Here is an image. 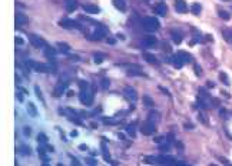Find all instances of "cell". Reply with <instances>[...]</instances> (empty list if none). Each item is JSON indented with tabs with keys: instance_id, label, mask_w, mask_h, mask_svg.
<instances>
[{
	"instance_id": "d6a6232c",
	"label": "cell",
	"mask_w": 232,
	"mask_h": 166,
	"mask_svg": "<svg viewBox=\"0 0 232 166\" xmlns=\"http://www.w3.org/2000/svg\"><path fill=\"white\" fill-rule=\"evenodd\" d=\"M87 163H89V165H96V160H93V159H87Z\"/></svg>"
},
{
	"instance_id": "2e32d148",
	"label": "cell",
	"mask_w": 232,
	"mask_h": 166,
	"mask_svg": "<svg viewBox=\"0 0 232 166\" xmlns=\"http://www.w3.org/2000/svg\"><path fill=\"white\" fill-rule=\"evenodd\" d=\"M30 40H32V43H33V45L39 46V47H40V46H45V42L42 40L40 38H36L34 34H30Z\"/></svg>"
},
{
	"instance_id": "ba28073f",
	"label": "cell",
	"mask_w": 232,
	"mask_h": 166,
	"mask_svg": "<svg viewBox=\"0 0 232 166\" xmlns=\"http://www.w3.org/2000/svg\"><path fill=\"white\" fill-rule=\"evenodd\" d=\"M155 12L159 14V16H165L166 13H168V6L165 3H159L155 6Z\"/></svg>"
},
{
	"instance_id": "d4e9b609",
	"label": "cell",
	"mask_w": 232,
	"mask_h": 166,
	"mask_svg": "<svg viewBox=\"0 0 232 166\" xmlns=\"http://www.w3.org/2000/svg\"><path fill=\"white\" fill-rule=\"evenodd\" d=\"M103 57L105 56L102 53H96L95 54V63H102L103 62Z\"/></svg>"
},
{
	"instance_id": "7402d4cb",
	"label": "cell",
	"mask_w": 232,
	"mask_h": 166,
	"mask_svg": "<svg viewBox=\"0 0 232 166\" xmlns=\"http://www.w3.org/2000/svg\"><path fill=\"white\" fill-rule=\"evenodd\" d=\"M76 0H67V3H66V7H67V10L70 12V10H75L76 9Z\"/></svg>"
},
{
	"instance_id": "484cf974",
	"label": "cell",
	"mask_w": 232,
	"mask_h": 166,
	"mask_svg": "<svg viewBox=\"0 0 232 166\" xmlns=\"http://www.w3.org/2000/svg\"><path fill=\"white\" fill-rule=\"evenodd\" d=\"M102 149H103V156H105V159H106L108 162H110V156H109V152H108V149L105 148V143H102Z\"/></svg>"
},
{
	"instance_id": "277c9868",
	"label": "cell",
	"mask_w": 232,
	"mask_h": 166,
	"mask_svg": "<svg viewBox=\"0 0 232 166\" xmlns=\"http://www.w3.org/2000/svg\"><path fill=\"white\" fill-rule=\"evenodd\" d=\"M92 100H93V93L89 90H82V93H80V102L85 105H92Z\"/></svg>"
},
{
	"instance_id": "4dcf8cb0",
	"label": "cell",
	"mask_w": 232,
	"mask_h": 166,
	"mask_svg": "<svg viewBox=\"0 0 232 166\" xmlns=\"http://www.w3.org/2000/svg\"><path fill=\"white\" fill-rule=\"evenodd\" d=\"M195 73H196V75H202V70H201V67H199L198 65L195 66Z\"/></svg>"
},
{
	"instance_id": "836d02e7",
	"label": "cell",
	"mask_w": 232,
	"mask_h": 166,
	"mask_svg": "<svg viewBox=\"0 0 232 166\" xmlns=\"http://www.w3.org/2000/svg\"><path fill=\"white\" fill-rule=\"evenodd\" d=\"M221 160H222V162H224L225 165H229V162H228V160H226V159H225V158H222V159H221Z\"/></svg>"
},
{
	"instance_id": "e0dca14e",
	"label": "cell",
	"mask_w": 232,
	"mask_h": 166,
	"mask_svg": "<svg viewBox=\"0 0 232 166\" xmlns=\"http://www.w3.org/2000/svg\"><path fill=\"white\" fill-rule=\"evenodd\" d=\"M143 57H145V60L148 63H152V65H156L158 63V59L155 57L154 54H150V53H145L143 54Z\"/></svg>"
},
{
	"instance_id": "30bf717a",
	"label": "cell",
	"mask_w": 232,
	"mask_h": 166,
	"mask_svg": "<svg viewBox=\"0 0 232 166\" xmlns=\"http://www.w3.org/2000/svg\"><path fill=\"white\" fill-rule=\"evenodd\" d=\"M125 92H126V95H128L129 97L133 100V102H136V100H138V93H136V90H135L133 87H126V89H125Z\"/></svg>"
},
{
	"instance_id": "e575fe53",
	"label": "cell",
	"mask_w": 232,
	"mask_h": 166,
	"mask_svg": "<svg viewBox=\"0 0 232 166\" xmlns=\"http://www.w3.org/2000/svg\"><path fill=\"white\" fill-rule=\"evenodd\" d=\"M145 2H149V0H145Z\"/></svg>"
},
{
	"instance_id": "603a6c76",
	"label": "cell",
	"mask_w": 232,
	"mask_h": 166,
	"mask_svg": "<svg viewBox=\"0 0 232 166\" xmlns=\"http://www.w3.org/2000/svg\"><path fill=\"white\" fill-rule=\"evenodd\" d=\"M219 79H222V83H224V85L229 86V79H228V76H226V73L221 72V73H219Z\"/></svg>"
},
{
	"instance_id": "ffe728a7",
	"label": "cell",
	"mask_w": 232,
	"mask_h": 166,
	"mask_svg": "<svg viewBox=\"0 0 232 166\" xmlns=\"http://www.w3.org/2000/svg\"><path fill=\"white\" fill-rule=\"evenodd\" d=\"M143 102H145V106H148V108H152L154 106V100H152V97L148 95L143 96Z\"/></svg>"
},
{
	"instance_id": "f546056e",
	"label": "cell",
	"mask_w": 232,
	"mask_h": 166,
	"mask_svg": "<svg viewBox=\"0 0 232 166\" xmlns=\"http://www.w3.org/2000/svg\"><path fill=\"white\" fill-rule=\"evenodd\" d=\"M159 149H161L162 152H168V150H169V145H162Z\"/></svg>"
},
{
	"instance_id": "5b68a950",
	"label": "cell",
	"mask_w": 232,
	"mask_h": 166,
	"mask_svg": "<svg viewBox=\"0 0 232 166\" xmlns=\"http://www.w3.org/2000/svg\"><path fill=\"white\" fill-rule=\"evenodd\" d=\"M60 25L63 27H67V29H72V27H75V29H82V26L79 25L78 22L75 20H70V19H65V20L60 22Z\"/></svg>"
},
{
	"instance_id": "9a60e30c",
	"label": "cell",
	"mask_w": 232,
	"mask_h": 166,
	"mask_svg": "<svg viewBox=\"0 0 232 166\" xmlns=\"http://www.w3.org/2000/svg\"><path fill=\"white\" fill-rule=\"evenodd\" d=\"M113 3H115V6L119 9L120 12H125V10H126V2H125V0H115Z\"/></svg>"
},
{
	"instance_id": "f1b7e54d",
	"label": "cell",
	"mask_w": 232,
	"mask_h": 166,
	"mask_svg": "<svg viewBox=\"0 0 232 166\" xmlns=\"http://www.w3.org/2000/svg\"><path fill=\"white\" fill-rule=\"evenodd\" d=\"M59 46H60V50H62V52H65V53L69 52V46H67L66 43H62V45H59Z\"/></svg>"
},
{
	"instance_id": "ac0fdd59",
	"label": "cell",
	"mask_w": 232,
	"mask_h": 166,
	"mask_svg": "<svg viewBox=\"0 0 232 166\" xmlns=\"http://www.w3.org/2000/svg\"><path fill=\"white\" fill-rule=\"evenodd\" d=\"M172 40H174L176 45H179V43L182 42V34L178 33V32H172Z\"/></svg>"
},
{
	"instance_id": "5bb4252c",
	"label": "cell",
	"mask_w": 232,
	"mask_h": 166,
	"mask_svg": "<svg viewBox=\"0 0 232 166\" xmlns=\"http://www.w3.org/2000/svg\"><path fill=\"white\" fill-rule=\"evenodd\" d=\"M172 65H174V66L176 67V69H181V67L183 66V62L181 60V59H179L178 54H175L174 57H172Z\"/></svg>"
},
{
	"instance_id": "52a82bcc",
	"label": "cell",
	"mask_w": 232,
	"mask_h": 166,
	"mask_svg": "<svg viewBox=\"0 0 232 166\" xmlns=\"http://www.w3.org/2000/svg\"><path fill=\"white\" fill-rule=\"evenodd\" d=\"M175 9H176V12H179V13H186L188 12L186 2H185V0H176V2H175Z\"/></svg>"
},
{
	"instance_id": "7a4b0ae2",
	"label": "cell",
	"mask_w": 232,
	"mask_h": 166,
	"mask_svg": "<svg viewBox=\"0 0 232 166\" xmlns=\"http://www.w3.org/2000/svg\"><path fill=\"white\" fill-rule=\"evenodd\" d=\"M155 130H156V128H155V122L152 121H148L146 123H143L141 126V132L143 133V135H152V133H155Z\"/></svg>"
},
{
	"instance_id": "8992f818",
	"label": "cell",
	"mask_w": 232,
	"mask_h": 166,
	"mask_svg": "<svg viewBox=\"0 0 232 166\" xmlns=\"http://www.w3.org/2000/svg\"><path fill=\"white\" fill-rule=\"evenodd\" d=\"M141 43L143 47H154V46L156 45V38H155V36H146L145 39L141 40Z\"/></svg>"
},
{
	"instance_id": "8fae6325",
	"label": "cell",
	"mask_w": 232,
	"mask_h": 166,
	"mask_svg": "<svg viewBox=\"0 0 232 166\" xmlns=\"http://www.w3.org/2000/svg\"><path fill=\"white\" fill-rule=\"evenodd\" d=\"M130 69L128 70V73L130 76H139V75H142V70H141V67L139 66H129Z\"/></svg>"
},
{
	"instance_id": "6da1fadb",
	"label": "cell",
	"mask_w": 232,
	"mask_h": 166,
	"mask_svg": "<svg viewBox=\"0 0 232 166\" xmlns=\"http://www.w3.org/2000/svg\"><path fill=\"white\" fill-rule=\"evenodd\" d=\"M142 27H143L146 32H155V30L159 29V20H158L156 17L146 16L142 19Z\"/></svg>"
},
{
	"instance_id": "1f68e13d",
	"label": "cell",
	"mask_w": 232,
	"mask_h": 166,
	"mask_svg": "<svg viewBox=\"0 0 232 166\" xmlns=\"http://www.w3.org/2000/svg\"><path fill=\"white\" fill-rule=\"evenodd\" d=\"M102 86H103V87H108V86H109V80H108V79H103V82H102Z\"/></svg>"
},
{
	"instance_id": "83f0119b",
	"label": "cell",
	"mask_w": 232,
	"mask_h": 166,
	"mask_svg": "<svg viewBox=\"0 0 232 166\" xmlns=\"http://www.w3.org/2000/svg\"><path fill=\"white\" fill-rule=\"evenodd\" d=\"M145 162L146 163H155V162H156V158H154V156H146Z\"/></svg>"
},
{
	"instance_id": "cb8c5ba5",
	"label": "cell",
	"mask_w": 232,
	"mask_h": 166,
	"mask_svg": "<svg viewBox=\"0 0 232 166\" xmlns=\"http://www.w3.org/2000/svg\"><path fill=\"white\" fill-rule=\"evenodd\" d=\"M192 13H194V14H199V13H201V4H198V3H194L192 4Z\"/></svg>"
},
{
	"instance_id": "4316f807",
	"label": "cell",
	"mask_w": 232,
	"mask_h": 166,
	"mask_svg": "<svg viewBox=\"0 0 232 166\" xmlns=\"http://www.w3.org/2000/svg\"><path fill=\"white\" fill-rule=\"evenodd\" d=\"M126 132L129 133V135H130V136H135V128H133L132 124H130V126H128V128H126Z\"/></svg>"
},
{
	"instance_id": "7c38bea8",
	"label": "cell",
	"mask_w": 232,
	"mask_h": 166,
	"mask_svg": "<svg viewBox=\"0 0 232 166\" xmlns=\"http://www.w3.org/2000/svg\"><path fill=\"white\" fill-rule=\"evenodd\" d=\"M16 23L17 26L25 25V23H27V17L25 14H22V13H16Z\"/></svg>"
},
{
	"instance_id": "44dd1931",
	"label": "cell",
	"mask_w": 232,
	"mask_h": 166,
	"mask_svg": "<svg viewBox=\"0 0 232 166\" xmlns=\"http://www.w3.org/2000/svg\"><path fill=\"white\" fill-rule=\"evenodd\" d=\"M224 38H225V40H226V42L232 43V30L225 29V30H224Z\"/></svg>"
},
{
	"instance_id": "d6986e66",
	"label": "cell",
	"mask_w": 232,
	"mask_h": 166,
	"mask_svg": "<svg viewBox=\"0 0 232 166\" xmlns=\"http://www.w3.org/2000/svg\"><path fill=\"white\" fill-rule=\"evenodd\" d=\"M218 16H219L221 19H224V20H229V19H231V14H229L226 10H219V12H218Z\"/></svg>"
},
{
	"instance_id": "9c48e42d",
	"label": "cell",
	"mask_w": 232,
	"mask_h": 166,
	"mask_svg": "<svg viewBox=\"0 0 232 166\" xmlns=\"http://www.w3.org/2000/svg\"><path fill=\"white\" fill-rule=\"evenodd\" d=\"M179 56V59H181V60H182L183 62V65H185V63H189L192 60V57H191V54L189 53H186V52H183V50H179L178 53H176Z\"/></svg>"
},
{
	"instance_id": "3957f363",
	"label": "cell",
	"mask_w": 232,
	"mask_h": 166,
	"mask_svg": "<svg viewBox=\"0 0 232 166\" xmlns=\"http://www.w3.org/2000/svg\"><path fill=\"white\" fill-rule=\"evenodd\" d=\"M158 163H162V165H185L183 162H178L176 159L170 158V156H159L156 158Z\"/></svg>"
},
{
	"instance_id": "4fadbf2b",
	"label": "cell",
	"mask_w": 232,
	"mask_h": 166,
	"mask_svg": "<svg viewBox=\"0 0 232 166\" xmlns=\"http://www.w3.org/2000/svg\"><path fill=\"white\" fill-rule=\"evenodd\" d=\"M83 9L86 10V12H89V13H99V7L98 6H95V4H85L83 6Z\"/></svg>"
}]
</instances>
